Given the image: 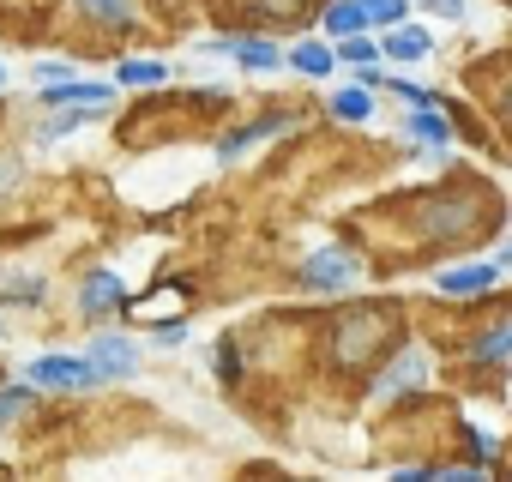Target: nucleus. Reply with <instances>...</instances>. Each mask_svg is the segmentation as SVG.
Instances as JSON below:
<instances>
[{
  "instance_id": "f257e3e1",
  "label": "nucleus",
  "mask_w": 512,
  "mask_h": 482,
  "mask_svg": "<svg viewBox=\"0 0 512 482\" xmlns=\"http://www.w3.org/2000/svg\"><path fill=\"white\" fill-rule=\"evenodd\" d=\"M380 332H386V314L374 308V314H350L344 326H338V362H362L374 344H380Z\"/></svg>"
},
{
  "instance_id": "f03ea898",
  "label": "nucleus",
  "mask_w": 512,
  "mask_h": 482,
  "mask_svg": "<svg viewBox=\"0 0 512 482\" xmlns=\"http://www.w3.org/2000/svg\"><path fill=\"white\" fill-rule=\"evenodd\" d=\"M350 278H356V260L338 254V248H320V254H308V266H302V284H308V290H344Z\"/></svg>"
},
{
  "instance_id": "7ed1b4c3",
  "label": "nucleus",
  "mask_w": 512,
  "mask_h": 482,
  "mask_svg": "<svg viewBox=\"0 0 512 482\" xmlns=\"http://www.w3.org/2000/svg\"><path fill=\"white\" fill-rule=\"evenodd\" d=\"M97 362H73V356H43L31 368V386H97Z\"/></svg>"
},
{
  "instance_id": "20e7f679",
  "label": "nucleus",
  "mask_w": 512,
  "mask_h": 482,
  "mask_svg": "<svg viewBox=\"0 0 512 482\" xmlns=\"http://www.w3.org/2000/svg\"><path fill=\"white\" fill-rule=\"evenodd\" d=\"M211 55H235L241 67H253V73H278V49L272 43H260V37H223V43H211Z\"/></svg>"
},
{
  "instance_id": "39448f33",
  "label": "nucleus",
  "mask_w": 512,
  "mask_h": 482,
  "mask_svg": "<svg viewBox=\"0 0 512 482\" xmlns=\"http://www.w3.org/2000/svg\"><path fill=\"white\" fill-rule=\"evenodd\" d=\"M91 362H97V374H103V380H121V374H133V368H139V350H133L127 338H97V356H91Z\"/></svg>"
},
{
  "instance_id": "423d86ee",
  "label": "nucleus",
  "mask_w": 512,
  "mask_h": 482,
  "mask_svg": "<svg viewBox=\"0 0 512 482\" xmlns=\"http://www.w3.org/2000/svg\"><path fill=\"white\" fill-rule=\"evenodd\" d=\"M422 374H428V362H422L416 350H404V356H398V362L374 380V392H380V398H398L404 386H422Z\"/></svg>"
},
{
  "instance_id": "0eeeda50",
  "label": "nucleus",
  "mask_w": 512,
  "mask_h": 482,
  "mask_svg": "<svg viewBox=\"0 0 512 482\" xmlns=\"http://www.w3.org/2000/svg\"><path fill=\"white\" fill-rule=\"evenodd\" d=\"M488 284H494V266H452V272H440V290H446V296L488 290Z\"/></svg>"
},
{
  "instance_id": "6e6552de",
  "label": "nucleus",
  "mask_w": 512,
  "mask_h": 482,
  "mask_svg": "<svg viewBox=\"0 0 512 482\" xmlns=\"http://www.w3.org/2000/svg\"><path fill=\"white\" fill-rule=\"evenodd\" d=\"M121 302V278L115 272H97L91 284H85V314H109Z\"/></svg>"
},
{
  "instance_id": "1a4fd4ad",
  "label": "nucleus",
  "mask_w": 512,
  "mask_h": 482,
  "mask_svg": "<svg viewBox=\"0 0 512 482\" xmlns=\"http://www.w3.org/2000/svg\"><path fill=\"white\" fill-rule=\"evenodd\" d=\"M290 67L308 73V79H326V73H332V55H326V43H296V49H290Z\"/></svg>"
},
{
  "instance_id": "9d476101",
  "label": "nucleus",
  "mask_w": 512,
  "mask_h": 482,
  "mask_svg": "<svg viewBox=\"0 0 512 482\" xmlns=\"http://www.w3.org/2000/svg\"><path fill=\"white\" fill-rule=\"evenodd\" d=\"M386 55H392V61H422V55H428V37L410 31V25H398V31L386 37Z\"/></svg>"
},
{
  "instance_id": "9b49d317",
  "label": "nucleus",
  "mask_w": 512,
  "mask_h": 482,
  "mask_svg": "<svg viewBox=\"0 0 512 482\" xmlns=\"http://www.w3.org/2000/svg\"><path fill=\"white\" fill-rule=\"evenodd\" d=\"M109 91L103 85H61V79H49V91H43V103H103Z\"/></svg>"
},
{
  "instance_id": "f8f14e48",
  "label": "nucleus",
  "mask_w": 512,
  "mask_h": 482,
  "mask_svg": "<svg viewBox=\"0 0 512 482\" xmlns=\"http://www.w3.org/2000/svg\"><path fill=\"white\" fill-rule=\"evenodd\" d=\"M332 109H338L344 121H368V115H374V103H368V85H344V91L332 97Z\"/></svg>"
},
{
  "instance_id": "ddd939ff",
  "label": "nucleus",
  "mask_w": 512,
  "mask_h": 482,
  "mask_svg": "<svg viewBox=\"0 0 512 482\" xmlns=\"http://www.w3.org/2000/svg\"><path fill=\"white\" fill-rule=\"evenodd\" d=\"M470 223V199H452L446 211H428V229H440V235H452V229H464Z\"/></svg>"
},
{
  "instance_id": "4468645a",
  "label": "nucleus",
  "mask_w": 512,
  "mask_h": 482,
  "mask_svg": "<svg viewBox=\"0 0 512 482\" xmlns=\"http://www.w3.org/2000/svg\"><path fill=\"white\" fill-rule=\"evenodd\" d=\"M368 25V13H362V0H344V7H332V31L338 37H356Z\"/></svg>"
},
{
  "instance_id": "2eb2a0df",
  "label": "nucleus",
  "mask_w": 512,
  "mask_h": 482,
  "mask_svg": "<svg viewBox=\"0 0 512 482\" xmlns=\"http://www.w3.org/2000/svg\"><path fill=\"white\" fill-rule=\"evenodd\" d=\"M476 356H482V362H500V356H512V326H494V332L476 344Z\"/></svg>"
},
{
  "instance_id": "dca6fc26",
  "label": "nucleus",
  "mask_w": 512,
  "mask_h": 482,
  "mask_svg": "<svg viewBox=\"0 0 512 482\" xmlns=\"http://www.w3.org/2000/svg\"><path fill=\"white\" fill-rule=\"evenodd\" d=\"M79 7H85L91 19H103V25H121V19H127V0H79Z\"/></svg>"
},
{
  "instance_id": "f3484780",
  "label": "nucleus",
  "mask_w": 512,
  "mask_h": 482,
  "mask_svg": "<svg viewBox=\"0 0 512 482\" xmlns=\"http://www.w3.org/2000/svg\"><path fill=\"white\" fill-rule=\"evenodd\" d=\"M362 13H368L374 25H398V19H404V0H362Z\"/></svg>"
},
{
  "instance_id": "a211bd4d",
  "label": "nucleus",
  "mask_w": 512,
  "mask_h": 482,
  "mask_svg": "<svg viewBox=\"0 0 512 482\" xmlns=\"http://www.w3.org/2000/svg\"><path fill=\"white\" fill-rule=\"evenodd\" d=\"M157 79H163L157 61H127V67H121V85H157Z\"/></svg>"
},
{
  "instance_id": "6ab92c4d",
  "label": "nucleus",
  "mask_w": 512,
  "mask_h": 482,
  "mask_svg": "<svg viewBox=\"0 0 512 482\" xmlns=\"http://www.w3.org/2000/svg\"><path fill=\"white\" fill-rule=\"evenodd\" d=\"M410 133H416V139H428V145H440V139H446V121L422 109V115H410Z\"/></svg>"
},
{
  "instance_id": "aec40b11",
  "label": "nucleus",
  "mask_w": 512,
  "mask_h": 482,
  "mask_svg": "<svg viewBox=\"0 0 512 482\" xmlns=\"http://www.w3.org/2000/svg\"><path fill=\"white\" fill-rule=\"evenodd\" d=\"M25 404H31V392H25V386H7V392H0V428H7Z\"/></svg>"
},
{
  "instance_id": "412c9836",
  "label": "nucleus",
  "mask_w": 512,
  "mask_h": 482,
  "mask_svg": "<svg viewBox=\"0 0 512 482\" xmlns=\"http://www.w3.org/2000/svg\"><path fill=\"white\" fill-rule=\"evenodd\" d=\"M374 55H380V49H374L368 37H350V43H344V61H356V67H368Z\"/></svg>"
},
{
  "instance_id": "4be33fe9",
  "label": "nucleus",
  "mask_w": 512,
  "mask_h": 482,
  "mask_svg": "<svg viewBox=\"0 0 512 482\" xmlns=\"http://www.w3.org/2000/svg\"><path fill=\"white\" fill-rule=\"evenodd\" d=\"M217 374H223V380H235V374H241V356H235V350H229V344H223V350H217Z\"/></svg>"
},
{
  "instance_id": "5701e85b",
  "label": "nucleus",
  "mask_w": 512,
  "mask_h": 482,
  "mask_svg": "<svg viewBox=\"0 0 512 482\" xmlns=\"http://www.w3.org/2000/svg\"><path fill=\"white\" fill-rule=\"evenodd\" d=\"M428 7H434L440 19H458V13H464V0H428Z\"/></svg>"
}]
</instances>
